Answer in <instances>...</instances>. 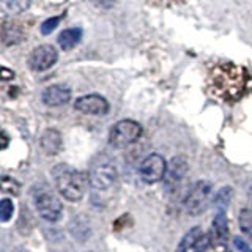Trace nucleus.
Segmentation results:
<instances>
[{
	"mask_svg": "<svg viewBox=\"0 0 252 252\" xmlns=\"http://www.w3.org/2000/svg\"><path fill=\"white\" fill-rule=\"evenodd\" d=\"M52 177L59 194L69 202L81 200L89 186V177L66 164L55 165L52 169Z\"/></svg>",
	"mask_w": 252,
	"mask_h": 252,
	"instance_id": "obj_1",
	"label": "nucleus"
},
{
	"mask_svg": "<svg viewBox=\"0 0 252 252\" xmlns=\"http://www.w3.org/2000/svg\"><path fill=\"white\" fill-rule=\"evenodd\" d=\"M89 186L94 195L107 192L117 183L118 170L115 162L106 155L96 156L90 164L89 169Z\"/></svg>",
	"mask_w": 252,
	"mask_h": 252,
	"instance_id": "obj_2",
	"label": "nucleus"
},
{
	"mask_svg": "<svg viewBox=\"0 0 252 252\" xmlns=\"http://www.w3.org/2000/svg\"><path fill=\"white\" fill-rule=\"evenodd\" d=\"M213 183L208 180L195 181L185 197V210L191 216H199L213 202Z\"/></svg>",
	"mask_w": 252,
	"mask_h": 252,
	"instance_id": "obj_3",
	"label": "nucleus"
},
{
	"mask_svg": "<svg viewBox=\"0 0 252 252\" xmlns=\"http://www.w3.org/2000/svg\"><path fill=\"white\" fill-rule=\"evenodd\" d=\"M33 203L41 216L47 222H57L63 215V205L60 199L47 188H35L33 191Z\"/></svg>",
	"mask_w": 252,
	"mask_h": 252,
	"instance_id": "obj_4",
	"label": "nucleus"
},
{
	"mask_svg": "<svg viewBox=\"0 0 252 252\" xmlns=\"http://www.w3.org/2000/svg\"><path fill=\"white\" fill-rule=\"evenodd\" d=\"M142 136V126L134 120L117 122L109 132V142L115 148H126L137 142Z\"/></svg>",
	"mask_w": 252,
	"mask_h": 252,
	"instance_id": "obj_5",
	"label": "nucleus"
},
{
	"mask_svg": "<svg viewBox=\"0 0 252 252\" xmlns=\"http://www.w3.org/2000/svg\"><path fill=\"white\" fill-rule=\"evenodd\" d=\"M165 170H167V162H165L164 158L158 153H152L140 162L139 175L144 183L155 185L158 181L164 180Z\"/></svg>",
	"mask_w": 252,
	"mask_h": 252,
	"instance_id": "obj_6",
	"label": "nucleus"
},
{
	"mask_svg": "<svg viewBox=\"0 0 252 252\" xmlns=\"http://www.w3.org/2000/svg\"><path fill=\"white\" fill-rule=\"evenodd\" d=\"M57 59H59L57 49L51 44H43L32 51L29 59V66L33 71H36V73H43V71H47L51 66H54Z\"/></svg>",
	"mask_w": 252,
	"mask_h": 252,
	"instance_id": "obj_7",
	"label": "nucleus"
},
{
	"mask_svg": "<svg viewBox=\"0 0 252 252\" xmlns=\"http://www.w3.org/2000/svg\"><path fill=\"white\" fill-rule=\"evenodd\" d=\"M74 109L87 115H106L109 112V102L101 94H84L76 99Z\"/></svg>",
	"mask_w": 252,
	"mask_h": 252,
	"instance_id": "obj_8",
	"label": "nucleus"
},
{
	"mask_svg": "<svg viewBox=\"0 0 252 252\" xmlns=\"http://www.w3.org/2000/svg\"><path fill=\"white\" fill-rule=\"evenodd\" d=\"M188 161L183 156H173L167 162V170L164 175V185L167 189H175L188 173Z\"/></svg>",
	"mask_w": 252,
	"mask_h": 252,
	"instance_id": "obj_9",
	"label": "nucleus"
},
{
	"mask_svg": "<svg viewBox=\"0 0 252 252\" xmlns=\"http://www.w3.org/2000/svg\"><path fill=\"white\" fill-rule=\"evenodd\" d=\"M41 99L46 106L49 107H60L63 104H66L71 99V90L68 89L66 85L63 84H55V85H49L46 87Z\"/></svg>",
	"mask_w": 252,
	"mask_h": 252,
	"instance_id": "obj_10",
	"label": "nucleus"
},
{
	"mask_svg": "<svg viewBox=\"0 0 252 252\" xmlns=\"http://www.w3.org/2000/svg\"><path fill=\"white\" fill-rule=\"evenodd\" d=\"M211 244L215 246H222L225 244L228 238V219L225 213H218L213 219V227H211Z\"/></svg>",
	"mask_w": 252,
	"mask_h": 252,
	"instance_id": "obj_11",
	"label": "nucleus"
},
{
	"mask_svg": "<svg viewBox=\"0 0 252 252\" xmlns=\"http://www.w3.org/2000/svg\"><path fill=\"white\" fill-rule=\"evenodd\" d=\"M39 145H41V150L49 156H54L60 153V150L63 147V139H62V134L54 129V128H49L43 132L41 139H39Z\"/></svg>",
	"mask_w": 252,
	"mask_h": 252,
	"instance_id": "obj_12",
	"label": "nucleus"
},
{
	"mask_svg": "<svg viewBox=\"0 0 252 252\" xmlns=\"http://www.w3.org/2000/svg\"><path fill=\"white\" fill-rule=\"evenodd\" d=\"M24 29L19 22L16 21H3L2 26V39L5 46H13L22 41Z\"/></svg>",
	"mask_w": 252,
	"mask_h": 252,
	"instance_id": "obj_13",
	"label": "nucleus"
},
{
	"mask_svg": "<svg viewBox=\"0 0 252 252\" xmlns=\"http://www.w3.org/2000/svg\"><path fill=\"white\" fill-rule=\"evenodd\" d=\"M69 232L79 241H85L90 236V220L85 216H74L69 222Z\"/></svg>",
	"mask_w": 252,
	"mask_h": 252,
	"instance_id": "obj_14",
	"label": "nucleus"
},
{
	"mask_svg": "<svg viewBox=\"0 0 252 252\" xmlns=\"http://www.w3.org/2000/svg\"><path fill=\"white\" fill-rule=\"evenodd\" d=\"M82 39V30L79 27L66 29L63 30L59 35V46L63 51H71L73 47H76Z\"/></svg>",
	"mask_w": 252,
	"mask_h": 252,
	"instance_id": "obj_15",
	"label": "nucleus"
},
{
	"mask_svg": "<svg viewBox=\"0 0 252 252\" xmlns=\"http://www.w3.org/2000/svg\"><path fill=\"white\" fill-rule=\"evenodd\" d=\"M232 199H233V189L230 186L220 188L215 194V199H213V203H215L218 213H224L228 205H230Z\"/></svg>",
	"mask_w": 252,
	"mask_h": 252,
	"instance_id": "obj_16",
	"label": "nucleus"
},
{
	"mask_svg": "<svg viewBox=\"0 0 252 252\" xmlns=\"http://www.w3.org/2000/svg\"><path fill=\"white\" fill-rule=\"evenodd\" d=\"M238 225H240V230L244 236L252 241V210L251 208H243L240 211V216H238Z\"/></svg>",
	"mask_w": 252,
	"mask_h": 252,
	"instance_id": "obj_17",
	"label": "nucleus"
},
{
	"mask_svg": "<svg viewBox=\"0 0 252 252\" xmlns=\"http://www.w3.org/2000/svg\"><path fill=\"white\" fill-rule=\"evenodd\" d=\"M203 232H202V228L200 227H194V228H191L185 236H183V240L180 241V244H178V252H186L189 248H194V243L197 241V238L202 235Z\"/></svg>",
	"mask_w": 252,
	"mask_h": 252,
	"instance_id": "obj_18",
	"label": "nucleus"
},
{
	"mask_svg": "<svg viewBox=\"0 0 252 252\" xmlns=\"http://www.w3.org/2000/svg\"><path fill=\"white\" fill-rule=\"evenodd\" d=\"M32 0H6V10L13 14H19L29 10Z\"/></svg>",
	"mask_w": 252,
	"mask_h": 252,
	"instance_id": "obj_19",
	"label": "nucleus"
},
{
	"mask_svg": "<svg viewBox=\"0 0 252 252\" xmlns=\"http://www.w3.org/2000/svg\"><path fill=\"white\" fill-rule=\"evenodd\" d=\"M13 213H14V203L10 199H3L0 202V219L2 222H8L11 218H13Z\"/></svg>",
	"mask_w": 252,
	"mask_h": 252,
	"instance_id": "obj_20",
	"label": "nucleus"
},
{
	"mask_svg": "<svg viewBox=\"0 0 252 252\" xmlns=\"http://www.w3.org/2000/svg\"><path fill=\"white\" fill-rule=\"evenodd\" d=\"M60 21H62V16H54V18L46 19V21L41 24V33H43V35H49L51 32H54L55 29L59 27Z\"/></svg>",
	"mask_w": 252,
	"mask_h": 252,
	"instance_id": "obj_21",
	"label": "nucleus"
},
{
	"mask_svg": "<svg viewBox=\"0 0 252 252\" xmlns=\"http://www.w3.org/2000/svg\"><path fill=\"white\" fill-rule=\"evenodd\" d=\"M211 246V238L210 235H205L202 233L199 238H197V241L194 243V252H207L208 248Z\"/></svg>",
	"mask_w": 252,
	"mask_h": 252,
	"instance_id": "obj_22",
	"label": "nucleus"
},
{
	"mask_svg": "<svg viewBox=\"0 0 252 252\" xmlns=\"http://www.w3.org/2000/svg\"><path fill=\"white\" fill-rule=\"evenodd\" d=\"M2 189L5 192H8V194H18L19 192V183L16 180H13V178H10V177H3V180H2Z\"/></svg>",
	"mask_w": 252,
	"mask_h": 252,
	"instance_id": "obj_23",
	"label": "nucleus"
},
{
	"mask_svg": "<svg viewBox=\"0 0 252 252\" xmlns=\"http://www.w3.org/2000/svg\"><path fill=\"white\" fill-rule=\"evenodd\" d=\"M233 246L240 252H252V248L243 238H240V236H236V238L233 240Z\"/></svg>",
	"mask_w": 252,
	"mask_h": 252,
	"instance_id": "obj_24",
	"label": "nucleus"
},
{
	"mask_svg": "<svg viewBox=\"0 0 252 252\" xmlns=\"http://www.w3.org/2000/svg\"><path fill=\"white\" fill-rule=\"evenodd\" d=\"M94 6L102 8V10H107V8H112L115 5L117 0H92Z\"/></svg>",
	"mask_w": 252,
	"mask_h": 252,
	"instance_id": "obj_25",
	"label": "nucleus"
},
{
	"mask_svg": "<svg viewBox=\"0 0 252 252\" xmlns=\"http://www.w3.org/2000/svg\"><path fill=\"white\" fill-rule=\"evenodd\" d=\"M13 71H11V73H10V71H8L5 66L2 68V79H3V81H8V79H13Z\"/></svg>",
	"mask_w": 252,
	"mask_h": 252,
	"instance_id": "obj_26",
	"label": "nucleus"
},
{
	"mask_svg": "<svg viewBox=\"0 0 252 252\" xmlns=\"http://www.w3.org/2000/svg\"><path fill=\"white\" fill-rule=\"evenodd\" d=\"M8 147V136H6V132L3 131L2 132V148H6Z\"/></svg>",
	"mask_w": 252,
	"mask_h": 252,
	"instance_id": "obj_27",
	"label": "nucleus"
},
{
	"mask_svg": "<svg viewBox=\"0 0 252 252\" xmlns=\"http://www.w3.org/2000/svg\"><path fill=\"white\" fill-rule=\"evenodd\" d=\"M249 200H251V203H252V186L249 188Z\"/></svg>",
	"mask_w": 252,
	"mask_h": 252,
	"instance_id": "obj_28",
	"label": "nucleus"
},
{
	"mask_svg": "<svg viewBox=\"0 0 252 252\" xmlns=\"http://www.w3.org/2000/svg\"><path fill=\"white\" fill-rule=\"evenodd\" d=\"M18 252H24V251H18Z\"/></svg>",
	"mask_w": 252,
	"mask_h": 252,
	"instance_id": "obj_29",
	"label": "nucleus"
}]
</instances>
